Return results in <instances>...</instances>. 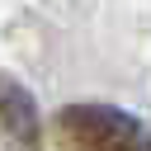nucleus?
Instances as JSON below:
<instances>
[{
    "label": "nucleus",
    "mask_w": 151,
    "mask_h": 151,
    "mask_svg": "<svg viewBox=\"0 0 151 151\" xmlns=\"http://www.w3.org/2000/svg\"><path fill=\"white\" fill-rule=\"evenodd\" d=\"M61 151H146V132L118 109L85 104L61 113Z\"/></svg>",
    "instance_id": "obj_1"
}]
</instances>
